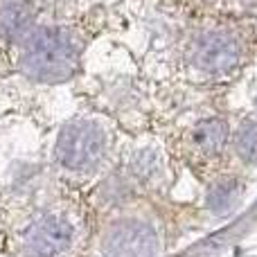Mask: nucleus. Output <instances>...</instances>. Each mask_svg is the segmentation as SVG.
Instances as JSON below:
<instances>
[{"label":"nucleus","mask_w":257,"mask_h":257,"mask_svg":"<svg viewBox=\"0 0 257 257\" xmlns=\"http://www.w3.org/2000/svg\"><path fill=\"white\" fill-rule=\"evenodd\" d=\"M25 68L39 79L57 81L75 70L77 52L63 32L43 30L36 32L25 50Z\"/></svg>","instance_id":"1"},{"label":"nucleus","mask_w":257,"mask_h":257,"mask_svg":"<svg viewBox=\"0 0 257 257\" xmlns=\"http://www.w3.org/2000/svg\"><path fill=\"white\" fill-rule=\"evenodd\" d=\"M70 241V226L59 217H45L34 223L27 235V246L39 257H52L61 253Z\"/></svg>","instance_id":"3"},{"label":"nucleus","mask_w":257,"mask_h":257,"mask_svg":"<svg viewBox=\"0 0 257 257\" xmlns=\"http://www.w3.org/2000/svg\"><path fill=\"white\" fill-rule=\"evenodd\" d=\"M104 136L90 122H72L59 138V158L66 167L84 169L102 156Z\"/></svg>","instance_id":"2"},{"label":"nucleus","mask_w":257,"mask_h":257,"mask_svg":"<svg viewBox=\"0 0 257 257\" xmlns=\"http://www.w3.org/2000/svg\"><path fill=\"white\" fill-rule=\"evenodd\" d=\"M223 124L221 122H205L196 128L194 133V142L201 147V151L205 154H214L219 147L223 145Z\"/></svg>","instance_id":"6"},{"label":"nucleus","mask_w":257,"mask_h":257,"mask_svg":"<svg viewBox=\"0 0 257 257\" xmlns=\"http://www.w3.org/2000/svg\"><path fill=\"white\" fill-rule=\"evenodd\" d=\"M151 253H154V237L149 235V230L138 226L115 230L108 241L111 257H151Z\"/></svg>","instance_id":"4"},{"label":"nucleus","mask_w":257,"mask_h":257,"mask_svg":"<svg viewBox=\"0 0 257 257\" xmlns=\"http://www.w3.org/2000/svg\"><path fill=\"white\" fill-rule=\"evenodd\" d=\"M196 61H199V66L210 68V70H221L235 61V48L226 39L205 36L196 48Z\"/></svg>","instance_id":"5"},{"label":"nucleus","mask_w":257,"mask_h":257,"mask_svg":"<svg viewBox=\"0 0 257 257\" xmlns=\"http://www.w3.org/2000/svg\"><path fill=\"white\" fill-rule=\"evenodd\" d=\"M237 151L241 154V158L257 160V126L255 124L241 128V133L237 136Z\"/></svg>","instance_id":"7"}]
</instances>
